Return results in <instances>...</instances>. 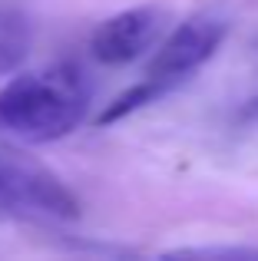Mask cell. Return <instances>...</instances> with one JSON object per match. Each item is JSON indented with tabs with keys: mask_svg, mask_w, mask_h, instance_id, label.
Segmentation results:
<instances>
[{
	"mask_svg": "<svg viewBox=\"0 0 258 261\" xmlns=\"http://www.w3.org/2000/svg\"><path fill=\"white\" fill-rule=\"evenodd\" d=\"M0 208L76 218L80 198L50 169L30 159H17V155H0Z\"/></svg>",
	"mask_w": 258,
	"mask_h": 261,
	"instance_id": "obj_2",
	"label": "cell"
},
{
	"mask_svg": "<svg viewBox=\"0 0 258 261\" xmlns=\"http://www.w3.org/2000/svg\"><path fill=\"white\" fill-rule=\"evenodd\" d=\"M90 109V83L73 63L13 76L0 89V129L27 142H57L70 136Z\"/></svg>",
	"mask_w": 258,
	"mask_h": 261,
	"instance_id": "obj_1",
	"label": "cell"
},
{
	"mask_svg": "<svg viewBox=\"0 0 258 261\" xmlns=\"http://www.w3.org/2000/svg\"><path fill=\"white\" fill-rule=\"evenodd\" d=\"M172 83H166V80H152V76H146L142 83H136V86H129L126 93H119L116 99L110 102V106L103 109V113L96 116V122L99 126H110V122H119V119H126V116H133L136 109H142V106H149V102H156V99H162L166 93H172Z\"/></svg>",
	"mask_w": 258,
	"mask_h": 261,
	"instance_id": "obj_6",
	"label": "cell"
},
{
	"mask_svg": "<svg viewBox=\"0 0 258 261\" xmlns=\"http://www.w3.org/2000/svg\"><path fill=\"white\" fill-rule=\"evenodd\" d=\"M169 255H186V258H202V255L232 258V255H242V258H255L258 248H179V251H169Z\"/></svg>",
	"mask_w": 258,
	"mask_h": 261,
	"instance_id": "obj_7",
	"label": "cell"
},
{
	"mask_svg": "<svg viewBox=\"0 0 258 261\" xmlns=\"http://www.w3.org/2000/svg\"><path fill=\"white\" fill-rule=\"evenodd\" d=\"M235 119H239L242 126H255V122H258V93H252L245 102H242V106H239V116H235Z\"/></svg>",
	"mask_w": 258,
	"mask_h": 261,
	"instance_id": "obj_8",
	"label": "cell"
},
{
	"mask_svg": "<svg viewBox=\"0 0 258 261\" xmlns=\"http://www.w3.org/2000/svg\"><path fill=\"white\" fill-rule=\"evenodd\" d=\"M33 46V27L27 13L20 10H0V76H10L23 66Z\"/></svg>",
	"mask_w": 258,
	"mask_h": 261,
	"instance_id": "obj_5",
	"label": "cell"
},
{
	"mask_svg": "<svg viewBox=\"0 0 258 261\" xmlns=\"http://www.w3.org/2000/svg\"><path fill=\"white\" fill-rule=\"evenodd\" d=\"M169 23V13L156 4L133 7L116 17L103 20L90 37V53L93 60H99L103 66H126L133 60H139L142 53H149L159 43L162 30Z\"/></svg>",
	"mask_w": 258,
	"mask_h": 261,
	"instance_id": "obj_4",
	"label": "cell"
},
{
	"mask_svg": "<svg viewBox=\"0 0 258 261\" xmlns=\"http://www.w3.org/2000/svg\"><path fill=\"white\" fill-rule=\"evenodd\" d=\"M225 33H228V23L222 17H215V13H195V17H189L186 23H179L159 43V50L146 63V76L166 80V83L179 86L202 63H209L215 57V50L225 40Z\"/></svg>",
	"mask_w": 258,
	"mask_h": 261,
	"instance_id": "obj_3",
	"label": "cell"
}]
</instances>
